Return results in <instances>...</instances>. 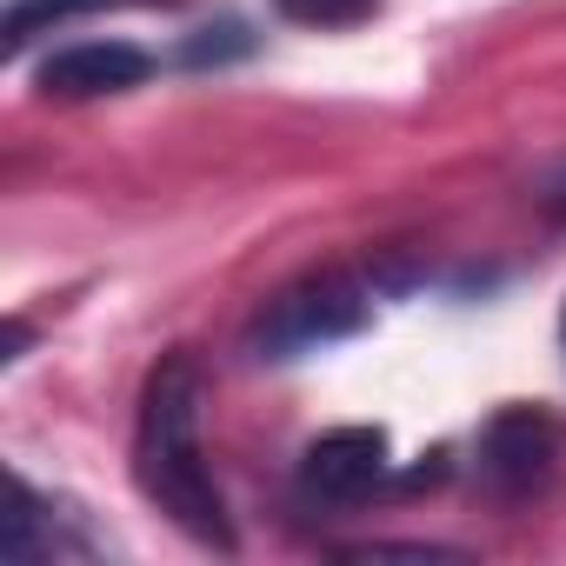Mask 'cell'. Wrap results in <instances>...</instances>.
I'll return each instance as SVG.
<instances>
[{
  "mask_svg": "<svg viewBox=\"0 0 566 566\" xmlns=\"http://www.w3.org/2000/svg\"><path fill=\"white\" fill-rule=\"evenodd\" d=\"M387 433L380 427H334L307 447L301 460V493L321 506H354L387 480Z\"/></svg>",
  "mask_w": 566,
  "mask_h": 566,
  "instance_id": "3957f363",
  "label": "cell"
},
{
  "mask_svg": "<svg viewBox=\"0 0 566 566\" xmlns=\"http://www.w3.org/2000/svg\"><path fill=\"white\" fill-rule=\"evenodd\" d=\"M8 553H14L21 566H34V559H87V553H101V539L81 526V513H74V506L48 500L34 480H14Z\"/></svg>",
  "mask_w": 566,
  "mask_h": 566,
  "instance_id": "8992f818",
  "label": "cell"
},
{
  "mask_svg": "<svg viewBox=\"0 0 566 566\" xmlns=\"http://www.w3.org/2000/svg\"><path fill=\"white\" fill-rule=\"evenodd\" d=\"M154 74V61L134 41H74L41 67V94L48 101H101V94H127Z\"/></svg>",
  "mask_w": 566,
  "mask_h": 566,
  "instance_id": "277c9868",
  "label": "cell"
},
{
  "mask_svg": "<svg viewBox=\"0 0 566 566\" xmlns=\"http://www.w3.org/2000/svg\"><path fill=\"white\" fill-rule=\"evenodd\" d=\"M553 467V420L533 407H506L480 433V473L500 493H533Z\"/></svg>",
  "mask_w": 566,
  "mask_h": 566,
  "instance_id": "5b68a950",
  "label": "cell"
},
{
  "mask_svg": "<svg viewBox=\"0 0 566 566\" xmlns=\"http://www.w3.org/2000/svg\"><path fill=\"white\" fill-rule=\"evenodd\" d=\"M107 8H127V0H14L8 8V54H28L34 34L74 28L81 14H107Z\"/></svg>",
  "mask_w": 566,
  "mask_h": 566,
  "instance_id": "52a82bcc",
  "label": "cell"
},
{
  "mask_svg": "<svg viewBox=\"0 0 566 566\" xmlns=\"http://www.w3.org/2000/svg\"><path fill=\"white\" fill-rule=\"evenodd\" d=\"M273 14H280V21H294V28H321V34H334V28H360V21H374V14H380V0H273Z\"/></svg>",
  "mask_w": 566,
  "mask_h": 566,
  "instance_id": "ba28073f",
  "label": "cell"
},
{
  "mask_svg": "<svg viewBox=\"0 0 566 566\" xmlns=\"http://www.w3.org/2000/svg\"><path fill=\"white\" fill-rule=\"evenodd\" d=\"M374 314L367 287H354V280L327 273V280H307V287L280 294L260 321V354L266 360H294V354H314V347H334L347 334H360Z\"/></svg>",
  "mask_w": 566,
  "mask_h": 566,
  "instance_id": "7a4b0ae2",
  "label": "cell"
},
{
  "mask_svg": "<svg viewBox=\"0 0 566 566\" xmlns=\"http://www.w3.org/2000/svg\"><path fill=\"white\" fill-rule=\"evenodd\" d=\"M134 480L187 539H200L213 553H233L227 493H220V480L207 467V447H200V367L187 354H167L140 387Z\"/></svg>",
  "mask_w": 566,
  "mask_h": 566,
  "instance_id": "6da1fadb",
  "label": "cell"
},
{
  "mask_svg": "<svg viewBox=\"0 0 566 566\" xmlns=\"http://www.w3.org/2000/svg\"><path fill=\"white\" fill-rule=\"evenodd\" d=\"M559 347H566V314H559Z\"/></svg>",
  "mask_w": 566,
  "mask_h": 566,
  "instance_id": "9c48e42d",
  "label": "cell"
}]
</instances>
